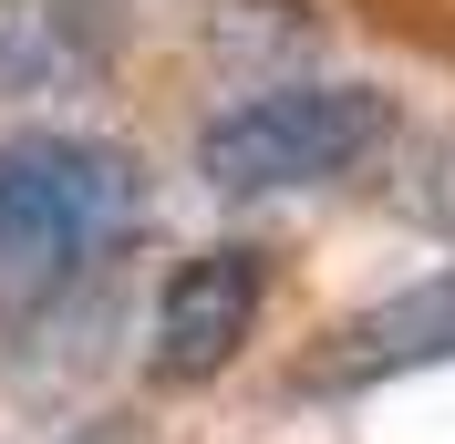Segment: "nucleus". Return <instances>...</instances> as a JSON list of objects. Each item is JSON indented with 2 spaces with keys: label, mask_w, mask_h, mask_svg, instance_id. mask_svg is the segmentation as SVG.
Wrapping results in <instances>:
<instances>
[{
  "label": "nucleus",
  "mask_w": 455,
  "mask_h": 444,
  "mask_svg": "<svg viewBox=\"0 0 455 444\" xmlns=\"http://www.w3.org/2000/svg\"><path fill=\"white\" fill-rule=\"evenodd\" d=\"M145 227V166L104 135H11L0 145V310H62Z\"/></svg>",
  "instance_id": "obj_1"
},
{
  "label": "nucleus",
  "mask_w": 455,
  "mask_h": 444,
  "mask_svg": "<svg viewBox=\"0 0 455 444\" xmlns=\"http://www.w3.org/2000/svg\"><path fill=\"white\" fill-rule=\"evenodd\" d=\"M383 145H394L383 83H269L197 124V176L218 196H290V186H341Z\"/></svg>",
  "instance_id": "obj_2"
},
{
  "label": "nucleus",
  "mask_w": 455,
  "mask_h": 444,
  "mask_svg": "<svg viewBox=\"0 0 455 444\" xmlns=\"http://www.w3.org/2000/svg\"><path fill=\"white\" fill-rule=\"evenodd\" d=\"M259 310H269V258L249 238H218V249L176 258L166 289H156V341H145L156 383H218L249 352Z\"/></svg>",
  "instance_id": "obj_3"
},
{
  "label": "nucleus",
  "mask_w": 455,
  "mask_h": 444,
  "mask_svg": "<svg viewBox=\"0 0 455 444\" xmlns=\"http://www.w3.org/2000/svg\"><path fill=\"white\" fill-rule=\"evenodd\" d=\"M455 361V269L414 279L394 300L352 310L311 361H300V392H372V383H403V372H435Z\"/></svg>",
  "instance_id": "obj_4"
},
{
  "label": "nucleus",
  "mask_w": 455,
  "mask_h": 444,
  "mask_svg": "<svg viewBox=\"0 0 455 444\" xmlns=\"http://www.w3.org/2000/svg\"><path fill=\"white\" fill-rule=\"evenodd\" d=\"M104 83V21L84 0H0V93Z\"/></svg>",
  "instance_id": "obj_5"
}]
</instances>
